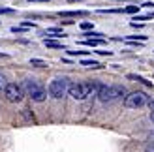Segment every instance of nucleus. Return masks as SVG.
I'll return each mask as SVG.
<instances>
[{
	"instance_id": "20e7f679",
	"label": "nucleus",
	"mask_w": 154,
	"mask_h": 152,
	"mask_svg": "<svg viewBox=\"0 0 154 152\" xmlns=\"http://www.w3.org/2000/svg\"><path fill=\"white\" fill-rule=\"evenodd\" d=\"M68 87H70V83H68V77H57L49 83V88L47 92L51 98H55V100H60L66 92H68Z\"/></svg>"
},
{
	"instance_id": "1a4fd4ad",
	"label": "nucleus",
	"mask_w": 154,
	"mask_h": 152,
	"mask_svg": "<svg viewBox=\"0 0 154 152\" xmlns=\"http://www.w3.org/2000/svg\"><path fill=\"white\" fill-rule=\"evenodd\" d=\"M139 8L141 6H126V8H122V11H124V13H137Z\"/></svg>"
},
{
	"instance_id": "412c9836",
	"label": "nucleus",
	"mask_w": 154,
	"mask_h": 152,
	"mask_svg": "<svg viewBox=\"0 0 154 152\" xmlns=\"http://www.w3.org/2000/svg\"><path fill=\"white\" fill-rule=\"evenodd\" d=\"M70 2H79V0H70Z\"/></svg>"
},
{
	"instance_id": "423d86ee",
	"label": "nucleus",
	"mask_w": 154,
	"mask_h": 152,
	"mask_svg": "<svg viewBox=\"0 0 154 152\" xmlns=\"http://www.w3.org/2000/svg\"><path fill=\"white\" fill-rule=\"evenodd\" d=\"M147 103V94L145 92H132L124 96V105L128 109H137V107H143Z\"/></svg>"
},
{
	"instance_id": "f257e3e1",
	"label": "nucleus",
	"mask_w": 154,
	"mask_h": 152,
	"mask_svg": "<svg viewBox=\"0 0 154 152\" xmlns=\"http://www.w3.org/2000/svg\"><path fill=\"white\" fill-rule=\"evenodd\" d=\"M126 94V88L124 87H119V85H100L98 87V100L102 103H111V102H117L120 100L122 96Z\"/></svg>"
},
{
	"instance_id": "dca6fc26",
	"label": "nucleus",
	"mask_w": 154,
	"mask_h": 152,
	"mask_svg": "<svg viewBox=\"0 0 154 152\" xmlns=\"http://www.w3.org/2000/svg\"><path fill=\"white\" fill-rule=\"evenodd\" d=\"M147 103H149V107L154 111V96H150V98H149V100H147Z\"/></svg>"
},
{
	"instance_id": "6e6552de",
	"label": "nucleus",
	"mask_w": 154,
	"mask_h": 152,
	"mask_svg": "<svg viewBox=\"0 0 154 152\" xmlns=\"http://www.w3.org/2000/svg\"><path fill=\"white\" fill-rule=\"evenodd\" d=\"M87 11H60V15L62 17H81V15H85Z\"/></svg>"
},
{
	"instance_id": "9b49d317",
	"label": "nucleus",
	"mask_w": 154,
	"mask_h": 152,
	"mask_svg": "<svg viewBox=\"0 0 154 152\" xmlns=\"http://www.w3.org/2000/svg\"><path fill=\"white\" fill-rule=\"evenodd\" d=\"M81 66H90V68H100L96 60H81Z\"/></svg>"
},
{
	"instance_id": "ddd939ff",
	"label": "nucleus",
	"mask_w": 154,
	"mask_h": 152,
	"mask_svg": "<svg viewBox=\"0 0 154 152\" xmlns=\"http://www.w3.org/2000/svg\"><path fill=\"white\" fill-rule=\"evenodd\" d=\"M83 36H87V38H98V40H100L103 34H100V32H87V34H83Z\"/></svg>"
},
{
	"instance_id": "7ed1b4c3",
	"label": "nucleus",
	"mask_w": 154,
	"mask_h": 152,
	"mask_svg": "<svg viewBox=\"0 0 154 152\" xmlns=\"http://www.w3.org/2000/svg\"><path fill=\"white\" fill-rule=\"evenodd\" d=\"M23 88L34 102H45V98H47V90L38 79H26Z\"/></svg>"
},
{
	"instance_id": "f03ea898",
	"label": "nucleus",
	"mask_w": 154,
	"mask_h": 152,
	"mask_svg": "<svg viewBox=\"0 0 154 152\" xmlns=\"http://www.w3.org/2000/svg\"><path fill=\"white\" fill-rule=\"evenodd\" d=\"M98 83H81V81H75L72 83L70 87H68V92H70V96L73 98V100H87V98L90 94L98 92Z\"/></svg>"
},
{
	"instance_id": "a211bd4d",
	"label": "nucleus",
	"mask_w": 154,
	"mask_h": 152,
	"mask_svg": "<svg viewBox=\"0 0 154 152\" xmlns=\"http://www.w3.org/2000/svg\"><path fill=\"white\" fill-rule=\"evenodd\" d=\"M30 2H49V0H30Z\"/></svg>"
},
{
	"instance_id": "f8f14e48",
	"label": "nucleus",
	"mask_w": 154,
	"mask_h": 152,
	"mask_svg": "<svg viewBox=\"0 0 154 152\" xmlns=\"http://www.w3.org/2000/svg\"><path fill=\"white\" fill-rule=\"evenodd\" d=\"M126 40H134V41L139 40V41H145V40H147V36H126Z\"/></svg>"
},
{
	"instance_id": "6ab92c4d",
	"label": "nucleus",
	"mask_w": 154,
	"mask_h": 152,
	"mask_svg": "<svg viewBox=\"0 0 154 152\" xmlns=\"http://www.w3.org/2000/svg\"><path fill=\"white\" fill-rule=\"evenodd\" d=\"M8 11H11V10H2V8H0V13H8Z\"/></svg>"
},
{
	"instance_id": "aec40b11",
	"label": "nucleus",
	"mask_w": 154,
	"mask_h": 152,
	"mask_svg": "<svg viewBox=\"0 0 154 152\" xmlns=\"http://www.w3.org/2000/svg\"><path fill=\"white\" fill-rule=\"evenodd\" d=\"M150 120H152V122H154V111L150 113Z\"/></svg>"
},
{
	"instance_id": "4468645a",
	"label": "nucleus",
	"mask_w": 154,
	"mask_h": 152,
	"mask_svg": "<svg viewBox=\"0 0 154 152\" xmlns=\"http://www.w3.org/2000/svg\"><path fill=\"white\" fill-rule=\"evenodd\" d=\"M81 28L83 30H90L92 28V23H81Z\"/></svg>"
},
{
	"instance_id": "2eb2a0df",
	"label": "nucleus",
	"mask_w": 154,
	"mask_h": 152,
	"mask_svg": "<svg viewBox=\"0 0 154 152\" xmlns=\"http://www.w3.org/2000/svg\"><path fill=\"white\" fill-rule=\"evenodd\" d=\"M6 85H8V83H6V79H4V75L0 73V90H2V88H4Z\"/></svg>"
},
{
	"instance_id": "9d476101",
	"label": "nucleus",
	"mask_w": 154,
	"mask_h": 152,
	"mask_svg": "<svg viewBox=\"0 0 154 152\" xmlns=\"http://www.w3.org/2000/svg\"><path fill=\"white\" fill-rule=\"evenodd\" d=\"M30 64L36 66V68H45V66H47V62H43V60H40V58H32V60H30Z\"/></svg>"
},
{
	"instance_id": "0eeeda50",
	"label": "nucleus",
	"mask_w": 154,
	"mask_h": 152,
	"mask_svg": "<svg viewBox=\"0 0 154 152\" xmlns=\"http://www.w3.org/2000/svg\"><path fill=\"white\" fill-rule=\"evenodd\" d=\"M43 43L47 45V47H53V49H64V45L60 41H55V40H45Z\"/></svg>"
},
{
	"instance_id": "f3484780",
	"label": "nucleus",
	"mask_w": 154,
	"mask_h": 152,
	"mask_svg": "<svg viewBox=\"0 0 154 152\" xmlns=\"http://www.w3.org/2000/svg\"><path fill=\"white\" fill-rule=\"evenodd\" d=\"M70 55H87V51H70Z\"/></svg>"
},
{
	"instance_id": "39448f33",
	"label": "nucleus",
	"mask_w": 154,
	"mask_h": 152,
	"mask_svg": "<svg viewBox=\"0 0 154 152\" xmlns=\"http://www.w3.org/2000/svg\"><path fill=\"white\" fill-rule=\"evenodd\" d=\"M4 96H6L8 102L19 103L23 100V96H25V88H23L21 85H17V83H8V85L4 87Z\"/></svg>"
}]
</instances>
